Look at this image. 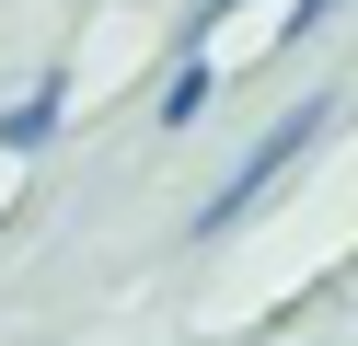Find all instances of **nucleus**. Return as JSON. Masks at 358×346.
Here are the masks:
<instances>
[{
	"mask_svg": "<svg viewBox=\"0 0 358 346\" xmlns=\"http://www.w3.org/2000/svg\"><path fill=\"white\" fill-rule=\"evenodd\" d=\"M324 127H335V104H324V92H301V104H289L278 127H266L255 150H243L231 173L208 185V208H196V243H220V231H243V219H255V208H266V196H278V185H289V173L312 161V138H324Z\"/></svg>",
	"mask_w": 358,
	"mask_h": 346,
	"instance_id": "obj_1",
	"label": "nucleus"
},
{
	"mask_svg": "<svg viewBox=\"0 0 358 346\" xmlns=\"http://www.w3.org/2000/svg\"><path fill=\"white\" fill-rule=\"evenodd\" d=\"M58 127H70V69H35V81L0 104V150H47Z\"/></svg>",
	"mask_w": 358,
	"mask_h": 346,
	"instance_id": "obj_2",
	"label": "nucleus"
},
{
	"mask_svg": "<svg viewBox=\"0 0 358 346\" xmlns=\"http://www.w3.org/2000/svg\"><path fill=\"white\" fill-rule=\"evenodd\" d=\"M208 92H220V58H208V46H185V58H173V81H162V127H196V115H208Z\"/></svg>",
	"mask_w": 358,
	"mask_h": 346,
	"instance_id": "obj_3",
	"label": "nucleus"
}]
</instances>
